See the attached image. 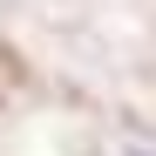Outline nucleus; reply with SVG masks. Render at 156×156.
Segmentation results:
<instances>
[{
    "instance_id": "f257e3e1",
    "label": "nucleus",
    "mask_w": 156,
    "mask_h": 156,
    "mask_svg": "<svg viewBox=\"0 0 156 156\" xmlns=\"http://www.w3.org/2000/svg\"><path fill=\"white\" fill-rule=\"evenodd\" d=\"M129 156H143V149H129Z\"/></svg>"
}]
</instances>
